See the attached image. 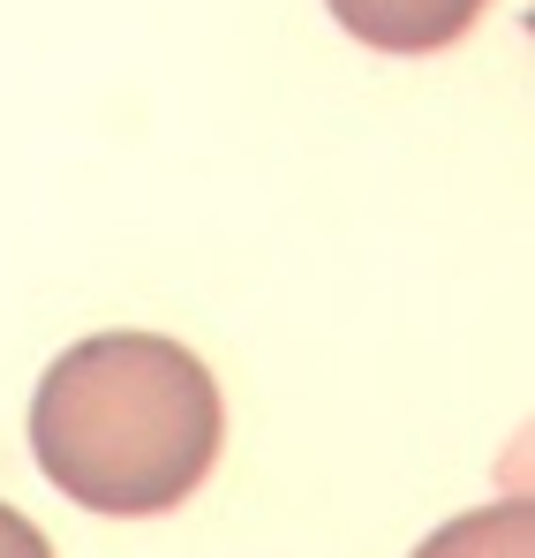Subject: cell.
<instances>
[{"instance_id":"7a4b0ae2","label":"cell","mask_w":535,"mask_h":558,"mask_svg":"<svg viewBox=\"0 0 535 558\" xmlns=\"http://www.w3.org/2000/svg\"><path fill=\"white\" fill-rule=\"evenodd\" d=\"M340 15V31L377 46V53H438L452 38H467V23L490 0H325Z\"/></svg>"},{"instance_id":"3957f363","label":"cell","mask_w":535,"mask_h":558,"mask_svg":"<svg viewBox=\"0 0 535 558\" xmlns=\"http://www.w3.org/2000/svg\"><path fill=\"white\" fill-rule=\"evenodd\" d=\"M415 558H535V513L528 498H498L446 521L430 544H415Z\"/></svg>"},{"instance_id":"277c9868","label":"cell","mask_w":535,"mask_h":558,"mask_svg":"<svg viewBox=\"0 0 535 558\" xmlns=\"http://www.w3.org/2000/svg\"><path fill=\"white\" fill-rule=\"evenodd\" d=\"M0 558H53V544L38 536V521H23L15 506H0Z\"/></svg>"},{"instance_id":"6da1fadb","label":"cell","mask_w":535,"mask_h":558,"mask_svg":"<svg viewBox=\"0 0 535 558\" xmlns=\"http://www.w3.org/2000/svg\"><path fill=\"white\" fill-rule=\"evenodd\" d=\"M227 438L211 371L167 332H90L46 363L31 400V453L61 498L113 521L181 506Z\"/></svg>"}]
</instances>
